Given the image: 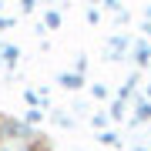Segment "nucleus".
Returning <instances> with one entry per match:
<instances>
[{
	"instance_id": "nucleus-2",
	"label": "nucleus",
	"mask_w": 151,
	"mask_h": 151,
	"mask_svg": "<svg viewBox=\"0 0 151 151\" xmlns=\"http://www.w3.org/2000/svg\"><path fill=\"white\" fill-rule=\"evenodd\" d=\"M128 50H131V37L128 34H114L108 40V60H121Z\"/></svg>"
},
{
	"instance_id": "nucleus-17",
	"label": "nucleus",
	"mask_w": 151,
	"mask_h": 151,
	"mask_svg": "<svg viewBox=\"0 0 151 151\" xmlns=\"http://www.w3.org/2000/svg\"><path fill=\"white\" fill-rule=\"evenodd\" d=\"M145 24H151V7H145Z\"/></svg>"
},
{
	"instance_id": "nucleus-14",
	"label": "nucleus",
	"mask_w": 151,
	"mask_h": 151,
	"mask_svg": "<svg viewBox=\"0 0 151 151\" xmlns=\"http://www.w3.org/2000/svg\"><path fill=\"white\" fill-rule=\"evenodd\" d=\"M14 24H17V20H14V17H7V14H4V17H0V34H4V30H10V27H14Z\"/></svg>"
},
{
	"instance_id": "nucleus-9",
	"label": "nucleus",
	"mask_w": 151,
	"mask_h": 151,
	"mask_svg": "<svg viewBox=\"0 0 151 151\" xmlns=\"http://www.w3.org/2000/svg\"><path fill=\"white\" fill-rule=\"evenodd\" d=\"M97 141H101V145H108V148H118V145H121V138L114 134V131H101V134H97Z\"/></svg>"
},
{
	"instance_id": "nucleus-13",
	"label": "nucleus",
	"mask_w": 151,
	"mask_h": 151,
	"mask_svg": "<svg viewBox=\"0 0 151 151\" xmlns=\"http://www.w3.org/2000/svg\"><path fill=\"white\" fill-rule=\"evenodd\" d=\"M91 94L97 97V101H104V97H108V87H104V84H94V87H91Z\"/></svg>"
},
{
	"instance_id": "nucleus-10",
	"label": "nucleus",
	"mask_w": 151,
	"mask_h": 151,
	"mask_svg": "<svg viewBox=\"0 0 151 151\" xmlns=\"http://www.w3.org/2000/svg\"><path fill=\"white\" fill-rule=\"evenodd\" d=\"M24 101H27L30 108H37V104H40V94H37V91H30V87H27V91H24Z\"/></svg>"
},
{
	"instance_id": "nucleus-19",
	"label": "nucleus",
	"mask_w": 151,
	"mask_h": 151,
	"mask_svg": "<svg viewBox=\"0 0 151 151\" xmlns=\"http://www.w3.org/2000/svg\"><path fill=\"white\" fill-rule=\"evenodd\" d=\"M0 50H4V40H0Z\"/></svg>"
},
{
	"instance_id": "nucleus-12",
	"label": "nucleus",
	"mask_w": 151,
	"mask_h": 151,
	"mask_svg": "<svg viewBox=\"0 0 151 151\" xmlns=\"http://www.w3.org/2000/svg\"><path fill=\"white\" fill-rule=\"evenodd\" d=\"M111 118L118 121V118H124V104L118 101V97H114V104H111Z\"/></svg>"
},
{
	"instance_id": "nucleus-5",
	"label": "nucleus",
	"mask_w": 151,
	"mask_h": 151,
	"mask_svg": "<svg viewBox=\"0 0 151 151\" xmlns=\"http://www.w3.org/2000/svg\"><path fill=\"white\" fill-rule=\"evenodd\" d=\"M57 84L67 87V91H81V87H84V74H77V70H60Z\"/></svg>"
},
{
	"instance_id": "nucleus-4",
	"label": "nucleus",
	"mask_w": 151,
	"mask_h": 151,
	"mask_svg": "<svg viewBox=\"0 0 151 151\" xmlns=\"http://www.w3.org/2000/svg\"><path fill=\"white\" fill-rule=\"evenodd\" d=\"M131 60L138 64V70L151 64V44L145 37H141V40H131Z\"/></svg>"
},
{
	"instance_id": "nucleus-6",
	"label": "nucleus",
	"mask_w": 151,
	"mask_h": 151,
	"mask_svg": "<svg viewBox=\"0 0 151 151\" xmlns=\"http://www.w3.org/2000/svg\"><path fill=\"white\" fill-rule=\"evenodd\" d=\"M17 60H20V47H17V44H4L0 64H4V67H17Z\"/></svg>"
},
{
	"instance_id": "nucleus-1",
	"label": "nucleus",
	"mask_w": 151,
	"mask_h": 151,
	"mask_svg": "<svg viewBox=\"0 0 151 151\" xmlns=\"http://www.w3.org/2000/svg\"><path fill=\"white\" fill-rule=\"evenodd\" d=\"M37 134L24 118H0V145H34Z\"/></svg>"
},
{
	"instance_id": "nucleus-11",
	"label": "nucleus",
	"mask_w": 151,
	"mask_h": 151,
	"mask_svg": "<svg viewBox=\"0 0 151 151\" xmlns=\"http://www.w3.org/2000/svg\"><path fill=\"white\" fill-rule=\"evenodd\" d=\"M40 118H44V114H40V111H37V108H30V111H27V114H24V121H27V124H30V128H34V124H37V121H40Z\"/></svg>"
},
{
	"instance_id": "nucleus-7",
	"label": "nucleus",
	"mask_w": 151,
	"mask_h": 151,
	"mask_svg": "<svg viewBox=\"0 0 151 151\" xmlns=\"http://www.w3.org/2000/svg\"><path fill=\"white\" fill-rule=\"evenodd\" d=\"M138 84H141V81H138V70H134V74H131V77H128V81H124V84H121V91H118V101L124 104V101H128V97H131V94H134V87H138Z\"/></svg>"
},
{
	"instance_id": "nucleus-3",
	"label": "nucleus",
	"mask_w": 151,
	"mask_h": 151,
	"mask_svg": "<svg viewBox=\"0 0 151 151\" xmlns=\"http://www.w3.org/2000/svg\"><path fill=\"white\" fill-rule=\"evenodd\" d=\"M128 121L134 124V128L151 121V101H148V97H134V104H131V118H128Z\"/></svg>"
},
{
	"instance_id": "nucleus-8",
	"label": "nucleus",
	"mask_w": 151,
	"mask_h": 151,
	"mask_svg": "<svg viewBox=\"0 0 151 151\" xmlns=\"http://www.w3.org/2000/svg\"><path fill=\"white\" fill-rule=\"evenodd\" d=\"M60 20H64V17H60V10H47V14H44V27H47V30H57Z\"/></svg>"
},
{
	"instance_id": "nucleus-18",
	"label": "nucleus",
	"mask_w": 151,
	"mask_h": 151,
	"mask_svg": "<svg viewBox=\"0 0 151 151\" xmlns=\"http://www.w3.org/2000/svg\"><path fill=\"white\" fill-rule=\"evenodd\" d=\"M148 101H151V84H148Z\"/></svg>"
},
{
	"instance_id": "nucleus-16",
	"label": "nucleus",
	"mask_w": 151,
	"mask_h": 151,
	"mask_svg": "<svg viewBox=\"0 0 151 151\" xmlns=\"http://www.w3.org/2000/svg\"><path fill=\"white\" fill-rule=\"evenodd\" d=\"M141 30H145V37H151V24H141Z\"/></svg>"
},
{
	"instance_id": "nucleus-15",
	"label": "nucleus",
	"mask_w": 151,
	"mask_h": 151,
	"mask_svg": "<svg viewBox=\"0 0 151 151\" xmlns=\"http://www.w3.org/2000/svg\"><path fill=\"white\" fill-rule=\"evenodd\" d=\"M94 124H97V128H104V124H108V114H104V111L94 114Z\"/></svg>"
}]
</instances>
